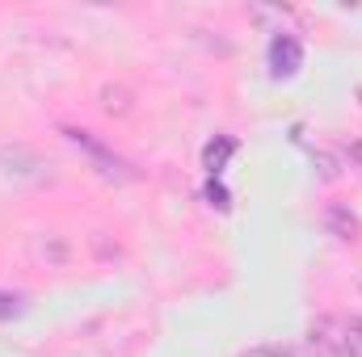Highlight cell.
I'll list each match as a JSON object with an SVG mask.
<instances>
[{"label":"cell","mask_w":362,"mask_h":357,"mask_svg":"<svg viewBox=\"0 0 362 357\" xmlns=\"http://www.w3.org/2000/svg\"><path fill=\"white\" fill-rule=\"evenodd\" d=\"M308 353L312 357H346V324L341 320H316L308 332Z\"/></svg>","instance_id":"1"},{"label":"cell","mask_w":362,"mask_h":357,"mask_svg":"<svg viewBox=\"0 0 362 357\" xmlns=\"http://www.w3.org/2000/svg\"><path fill=\"white\" fill-rule=\"evenodd\" d=\"M64 135H68V139H72V143H76V147L93 160V164H97V173H105V177H131V173H127V164H122L114 152H105L89 131H64Z\"/></svg>","instance_id":"2"},{"label":"cell","mask_w":362,"mask_h":357,"mask_svg":"<svg viewBox=\"0 0 362 357\" xmlns=\"http://www.w3.org/2000/svg\"><path fill=\"white\" fill-rule=\"evenodd\" d=\"M303 63V47L291 38V34H274L270 38V68L274 76H295Z\"/></svg>","instance_id":"3"},{"label":"cell","mask_w":362,"mask_h":357,"mask_svg":"<svg viewBox=\"0 0 362 357\" xmlns=\"http://www.w3.org/2000/svg\"><path fill=\"white\" fill-rule=\"evenodd\" d=\"M346 357H362V320L346 324Z\"/></svg>","instance_id":"4"},{"label":"cell","mask_w":362,"mask_h":357,"mask_svg":"<svg viewBox=\"0 0 362 357\" xmlns=\"http://www.w3.org/2000/svg\"><path fill=\"white\" fill-rule=\"evenodd\" d=\"M13 315H21V294L0 290V320H13Z\"/></svg>","instance_id":"5"},{"label":"cell","mask_w":362,"mask_h":357,"mask_svg":"<svg viewBox=\"0 0 362 357\" xmlns=\"http://www.w3.org/2000/svg\"><path fill=\"white\" fill-rule=\"evenodd\" d=\"M240 357H291V353H282V349H249V353H240Z\"/></svg>","instance_id":"6"}]
</instances>
